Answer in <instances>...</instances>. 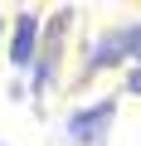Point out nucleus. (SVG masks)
Wrapping results in <instances>:
<instances>
[{"label": "nucleus", "instance_id": "obj_1", "mask_svg": "<svg viewBox=\"0 0 141 146\" xmlns=\"http://www.w3.org/2000/svg\"><path fill=\"white\" fill-rule=\"evenodd\" d=\"M107 122H112V102L88 107V112H78L73 122H68V136L83 141V146H93V141H102V127H107Z\"/></svg>", "mask_w": 141, "mask_h": 146}, {"label": "nucleus", "instance_id": "obj_2", "mask_svg": "<svg viewBox=\"0 0 141 146\" xmlns=\"http://www.w3.org/2000/svg\"><path fill=\"white\" fill-rule=\"evenodd\" d=\"M34 39H39V20H34V15H20V25H15V49H10V58H15L20 68L34 58Z\"/></svg>", "mask_w": 141, "mask_h": 146}, {"label": "nucleus", "instance_id": "obj_3", "mask_svg": "<svg viewBox=\"0 0 141 146\" xmlns=\"http://www.w3.org/2000/svg\"><path fill=\"white\" fill-rule=\"evenodd\" d=\"M131 93H141V68H136V73H131Z\"/></svg>", "mask_w": 141, "mask_h": 146}]
</instances>
